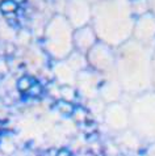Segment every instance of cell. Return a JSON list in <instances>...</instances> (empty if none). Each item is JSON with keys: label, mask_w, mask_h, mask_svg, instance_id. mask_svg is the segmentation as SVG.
<instances>
[{"label": "cell", "mask_w": 155, "mask_h": 156, "mask_svg": "<svg viewBox=\"0 0 155 156\" xmlns=\"http://www.w3.org/2000/svg\"><path fill=\"white\" fill-rule=\"evenodd\" d=\"M126 3L121 2H106L101 4L97 9V23L104 32H117L112 33L120 34L118 32L125 33L130 29V13ZM110 34V33H105Z\"/></svg>", "instance_id": "obj_1"}, {"label": "cell", "mask_w": 155, "mask_h": 156, "mask_svg": "<svg viewBox=\"0 0 155 156\" xmlns=\"http://www.w3.org/2000/svg\"><path fill=\"white\" fill-rule=\"evenodd\" d=\"M150 5H151V9H153L154 15H155V0H151V2H150Z\"/></svg>", "instance_id": "obj_2"}]
</instances>
